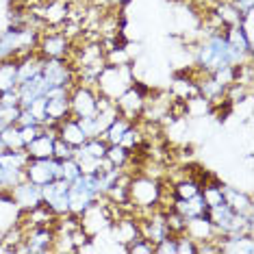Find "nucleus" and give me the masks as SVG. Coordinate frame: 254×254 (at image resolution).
<instances>
[{"label":"nucleus","mask_w":254,"mask_h":254,"mask_svg":"<svg viewBox=\"0 0 254 254\" xmlns=\"http://www.w3.org/2000/svg\"><path fill=\"white\" fill-rule=\"evenodd\" d=\"M159 198H161V181L152 178L148 174H137L130 176L128 181V204L135 211H143L152 213L159 206Z\"/></svg>","instance_id":"nucleus-1"},{"label":"nucleus","mask_w":254,"mask_h":254,"mask_svg":"<svg viewBox=\"0 0 254 254\" xmlns=\"http://www.w3.org/2000/svg\"><path fill=\"white\" fill-rule=\"evenodd\" d=\"M132 80H135V67L132 65H109L105 63V67L96 78V89L100 96L115 100L130 87Z\"/></svg>","instance_id":"nucleus-2"},{"label":"nucleus","mask_w":254,"mask_h":254,"mask_svg":"<svg viewBox=\"0 0 254 254\" xmlns=\"http://www.w3.org/2000/svg\"><path fill=\"white\" fill-rule=\"evenodd\" d=\"M42 76L48 87H74L76 85V72L67 57L63 59H46L42 65Z\"/></svg>","instance_id":"nucleus-3"},{"label":"nucleus","mask_w":254,"mask_h":254,"mask_svg":"<svg viewBox=\"0 0 254 254\" xmlns=\"http://www.w3.org/2000/svg\"><path fill=\"white\" fill-rule=\"evenodd\" d=\"M98 89L94 85L76 83L70 89V115L72 118H89L98 111Z\"/></svg>","instance_id":"nucleus-4"},{"label":"nucleus","mask_w":254,"mask_h":254,"mask_svg":"<svg viewBox=\"0 0 254 254\" xmlns=\"http://www.w3.org/2000/svg\"><path fill=\"white\" fill-rule=\"evenodd\" d=\"M37 53L46 59H63L72 53V39L65 31H48L39 33Z\"/></svg>","instance_id":"nucleus-5"},{"label":"nucleus","mask_w":254,"mask_h":254,"mask_svg":"<svg viewBox=\"0 0 254 254\" xmlns=\"http://www.w3.org/2000/svg\"><path fill=\"white\" fill-rule=\"evenodd\" d=\"M24 176L26 181L39 185H44L57 181L61 178V161L55 159V157H48V159H28V163L24 167Z\"/></svg>","instance_id":"nucleus-6"},{"label":"nucleus","mask_w":254,"mask_h":254,"mask_svg":"<svg viewBox=\"0 0 254 254\" xmlns=\"http://www.w3.org/2000/svg\"><path fill=\"white\" fill-rule=\"evenodd\" d=\"M42 202L48 209H53L57 215H65L70 213V183L57 178L42 187Z\"/></svg>","instance_id":"nucleus-7"},{"label":"nucleus","mask_w":254,"mask_h":254,"mask_svg":"<svg viewBox=\"0 0 254 254\" xmlns=\"http://www.w3.org/2000/svg\"><path fill=\"white\" fill-rule=\"evenodd\" d=\"M9 193H11V198H13L15 206H18L20 211H31V209H35V206L42 204V187L35 183H31V181H26V178L15 185V187H11Z\"/></svg>","instance_id":"nucleus-8"},{"label":"nucleus","mask_w":254,"mask_h":254,"mask_svg":"<svg viewBox=\"0 0 254 254\" xmlns=\"http://www.w3.org/2000/svg\"><path fill=\"white\" fill-rule=\"evenodd\" d=\"M222 193H224V202L230 206L233 211L241 213V215H254V202L252 195L244 191L241 187H235V185H222Z\"/></svg>","instance_id":"nucleus-9"},{"label":"nucleus","mask_w":254,"mask_h":254,"mask_svg":"<svg viewBox=\"0 0 254 254\" xmlns=\"http://www.w3.org/2000/svg\"><path fill=\"white\" fill-rule=\"evenodd\" d=\"M48 83L44 80L42 72L35 74V76L22 80V83L18 85V96H20V107H28L31 102H35L37 98L46 96V91H48Z\"/></svg>","instance_id":"nucleus-10"},{"label":"nucleus","mask_w":254,"mask_h":254,"mask_svg":"<svg viewBox=\"0 0 254 254\" xmlns=\"http://www.w3.org/2000/svg\"><path fill=\"white\" fill-rule=\"evenodd\" d=\"M185 233L191 237L193 241H209V239H217V233L213 228L211 219H209V211L202 213V215L189 217L185 219Z\"/></svg>","instance_id":"nucleus-11"},{"label":"nucleus","mask_w":254,"mask_h":254,"mask_svg":"<svg viewBox=\"0 0 254 254\" xmlns=\"http://www.w3.org/2000/svg\"><path fill=\"white\" fill-rule=\"evenodd\" d=\"M9 89H18V59L0 61V91H9Z\"/></svg>","instance_id":"nucleus-12"},{"label":"nucleus","mask_w":254,"mask_h":254,"mask_svg":"<svg viewBox=\"0 0 254 254\" xmlns=\"http://www.w3.org/2000/svg\"><path fill=\"white\" fill-rule=\"evenodd\" d=\"M130 124H132L130 120H126V118H122V115H118V118H115L113 122L109 124V128L102 132V139H105L107 143H120V139L124 137V132L128 130Z\"/></svg>","instance_id":"nucleus-13"},{"label":"nucleus","mask_w":254,"mask_h":254,"mask_svg":"<svg viewBox=\"0 0 254 254\" xmlns=\"http://www.w3.org/2000/svg\"><path fill=\"white\" fill-rule=\"evenodd\" d=\"M130 154L132 152L128 148H124L122 143H109L105 157L111 161V165H115V167H126L130 161Z\"/></svg>","instance_id":"nucleus-14"},{"label":"nucleus","mask_w":254,"mask_h":254,"mask_svg":"<svg viewBox=\"0 0 254 254\" xmlns=\"http://www.w3.org/2000/svg\"><path fill=\"white\" fill-rule=\"evenodd\" d=\"M0 139H2L4 148L7 150H20L24 148V141L20 137V130H18V124H7L2 130H0Z\"/></svg>","instance_id":"nucleus-15"},{"label":"nucleus","mask_w":254,"mask_h":254,"mask_svg":"<svg viewBox=\"0 0 254 254\" xmlns=\"http://www.w3.org/2000/svg\"><path fill=\"white\" fill-rule=\"evenodd\" d=\"M83 174V170H80V165H78V161L76 159H65V161H61V178L63 181H67V183H74L76 178Z\"/></svg>","instance_id":"nucleus-16"},{"label":"nucleus","mask_w":254,"mask_h":254,"mask_svg":"<svg viewBox=\"0 0 254 254\" xmlns=\"http://www.w3.org/2000/svg\"><path fill=\"white\" fill-rule=\"evenodd\" d=\"M176 254H198V241H193L187 233L176 235Z\"/></svg>","instance_id":"nucleus-17"},{"label":"nucleus","mask_w":254,"mask_h":254,"mask_svg":"<svg viewBox=\"0 0 254 254\" xmlns=\"http://www.w3.org/2000/svg\"><path fill=\"white\" fill-rule=\"evenodd\" d=\"M53 157L59 159V161L72 159V157H74V148L70 146V143H65L63 139H59V137H57V139H55V146H53Z\"/></svg>","instance_id":"nucleus-18"},{"label":"nucleus","mask_w":254,"mask_h":254,"mask_svg":"<svg viewBox=\"0 0 254 254\" xmlns=\"http://www.w3.org/2000/svg\"><path fill=\"white\" fill-rule=\"evenodd\" d=\"M154 254H176V235H167L154 246Z\"/></svg>","instance_id":"nucleus-19"},{"label":"nucleus","mask_w":254,"mask_h":254,"mask_svg":"<svg viewBox=\"0 0 254 254\" xmlns=\"http://www.w3.org/2000/svg\"><path fill=\"white\" fill-rule=\"evenodd\" d=\"M233 7L239 11V15L241 18H246V15H252V4H254V0H228Z\"/></svg>","instance_id":"nucleus-20"},{"label":"nucleus","mask_w":254,"mask_h":254,"mask_svg":"<svg viewBox=\"0 0 254 254\" xmlns=\"http://www.w3.org/2000/svg\"><path fill=\"white\" fill-rule=\"evenodd\" d=\"M102 2H115V4H120V2H128V0H102Z\"/></svg>","instance_id":"nucleus-21"}]
</instances>
